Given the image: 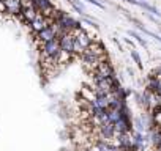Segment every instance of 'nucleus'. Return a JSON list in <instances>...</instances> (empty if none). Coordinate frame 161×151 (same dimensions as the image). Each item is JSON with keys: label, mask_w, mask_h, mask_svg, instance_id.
I'll return each mask as SVG.
<instances>
[{"label": "nucleus", "mask_w": 161, "mask_h": 151, "mask_svg": "<svg viewBox=\"0 0 161 151\" xmlns=\"http://www.w3.org/2000/svg\"><path fill=\"white\" fill-rule=\"evenodd\" d=\"M86 2H89V3H92V5L98 7V8H104V5H103L101 2H98V0H86Z\"/></svg>", "instance_id": "obj_14"}, {"label": "nucleus", "mask_w": 161, "mask_h": 151, "mask_svg": "<svg viewBox=\"0 0 161 151\" xmlns=\"http://www.w3.org/2000/svg\"><path fill=\"white\" fill-rule=\"evenodd\" d=\"M128 35H130V36H133V38H136V41H137L141 46L147 47V41H145V39H144V38H142V36L137 33V32H134V30H130V32H128Z\"/></svg>", "instance_id": "obj_12"}, {"label": "nucleus", "mask_w": 161, "mask_h": 151, "mask_svg": "<svg viewBox=\"0 0 161 151\" xmlns=\"http://www.w3.org/2000/svg\"><path fill=\"white\" fill-rule=\"evenodd\" d=\"M3 5H5V13L10 14H21V0H2Z\"/></svg>", "instance_id": "obj_8"}, {"label": "nucleus", "mask_w": 161, "mask_h": 151, "mask_svg": "<svg viewBox=\"0 0 161 151\" xmlns=\"http://www.w3.org/2000/svg\"><path fill=\"white\" fill-rule=\"evenodd\" d=\"M36 38H38L41 43H47V41H51V39H55V38H57V33H55L54 25L51 24L49 27H46V29L41 30L40 33H36Z\"/></svg>", "instance_id": "obj_7"}, {"label": "nucleus", "mask_w": 161, "mask_h": 151, "mask_svg": "<svg viewBox=\"0 0 161 151\" xmlns=\"http://www.w3.org/2000/svg\"><path fill=\"white\" fill-rule=\"evenodd\" d=\"M52 24V21L51 19H47V18H44L43 14H36V18L30 22V29H32V32L33 33H40L41 30H44L46 27H49Z\"/></svg>", "instance_id": "obj_4"}, {"label": "nucleus", "mask_w": 161, "mask_h": 151, "mask_svg": "<svg viewBox=\"0 0 161 151\" xmlns=\"http://www.w3.org/2000/svg\"><path fill=\"white\" fill-rule=\"evenodd\" d=\"M137 7H142L144 10H147V11H150L152 14H156L158 18H161V13L155 8V7H152V5H148V3H145V2H137Z\"/></svg>", "instance_id": "obj_10"}, {"label": "nucleus", "mask_w": 161, "mask_h": 151, "mask_svg": "<svg viewBox=\"0 0 161 151\" xmlns=\"http://www.w3.org/2000/svg\"><path fill=\"white\" fill-rule=\"evenodd\" d=\"M36 14H38V11L35 10V7H33V5L21 10V16H22V19H24L27 24H30V22H32V21L36 18Z\"/></svg>", "instance_id": "obj_9"}, {"label": "nucleus", "mask_w": 161, "mask_h": 151, "mask_svg": "<svg viewBox=\"0 0 161 151\" xmlns=\"http://www.w3.org/2000/svg\"><path fill=\"white\" fill-rule=\"evenodd\" d=\"M58 44H60V50L66 52V54H73V35L71 33H65L58 38Z\"/></svg>", "instance_id": "obj_5"}, {"label": "nucleus", "mask_w": 161, "mask_h": 151, "mask_svg": "<svg viewBox=\"0 0 161 151\" xmlns=\"http://www.w3.org/2000/svg\"><path fill=\"white\" fill-rule=\"evenodd\" d=\"M0 13H5V5H3L2 0H0Z\"/></svg>", "instance_id": "obj_15"}, {"label": "nucleus", "mask_w": 161, "mask_h": 151, "mask_svg": "<svg viewBox=\"0 0 161 151\" xmlns=\"http://www.w3.org/2000/svg\"><path fill=\"white\" fill-rule=\"evenodd\" d=\"M158 151H161V148H158Z\"/></svg>", "instance_id": "obj_16"}, {"label": "nucleus", "mask_w": 161, "mask_h": 151, "mask_svg": "<svg viewBox=\"0 0 161 151\" xmlns=\"http://www.w3.org/2000/svg\"><path fill=\"white\" fill-rule=\"evenodd\" d=\"M100 129V138L101 140H112L114 135H115V131H114V124L112 123H104L101 126H98Z\"/></svg>", "instance_id": "obj_6"}, {"label": "nucleus", "mask_w": 161, "mask_h": 151, "mask_svg": "<svg viewBox=\"0 0 161 151\" xmlns=\"http://www.w3.org/2000/svg\"><path fill=\"white\" fill-rule=\"evenodd\" d=\"M41 54L44 58H51V60H55L57 61V57L60 54V44H58V39H51L47 43H43V47H41Z\"/></svg>", "instance_id": "obj_3"}, {"label": "nucleus", "mask_w": 161, "mask_h": 151, "mask_svg": "<svg viewBox=\"0 0 161 151\" xmlns=\"http://www.w3.org/2000/svg\"><path fill=\"white\" fill-rule=\"evenodd\" d=\"M71 35H73V54H82L92 43V38L87 35V32L82 27L73 30Z\"/></svg>", "instance_id": "obj_1"}, {"label": "nucleus", "mask_w": 161, "mask_h": 151, "mask_svg": "<svg viewBox=\"0 0 161 151\" xmlns=\"http://www.w3.org/2000/svg\"><path fill=\"white\" fill-rule=\"evenodd\" d=\"M68 2L73 5V8L79 13V14H82V13H86V8H84V5L79 2V0H68Z\"/></svg>", "instance_id": "obj_11"}, {"label": "nucleus", "mask_w": 161, "mask_h": 151, "mask_svg": "<svg viewBox=\"0 0 161 151\" xmlns=\"http://www.w3.org/2000/svg\"><path fill=\"white\" fill-rule=\"evenodd\" d=\"M112 76H115V74H114V69H112V66L109 65V61L104 60V61H101V63L93 69V82L97 84V82H100V81H103V79L112 77Z\"/></svg>", "instance_id": "obj_2"}, {"label": "nucleus", "mask_w": 161, "mask_h": 151, "mask_svg": "<svg viewBox=\"0 0 161 151\" xmlns=\"http://www.w3.org/2000/svg\"><path fill=\"white\" fill-rule=\"evenodd\" d=\"M131 57H133V60H134V63L139 66V68H142V61H141V55L137 54V50H134V49H131Z\"/></svg>", "instance_id": "obj_13"}]
</instances>
